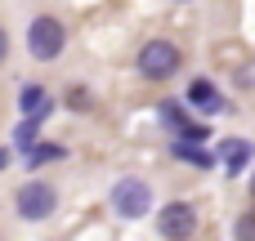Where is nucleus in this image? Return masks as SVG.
<instances>
[{"mask_svg":"<svg viewBox=\"0 0 255 241\" xmlns=\"http://www.w3.org/2000/svg\"><path fill=\"white\" fill-rule=\"evenodd\" d=\"M18 215L22 219H49V210H54V188L49 183H27V188H18Z\"/></svg>","mask_w":255,"mask_h":241,"instance_id":"39448f33","label":"nucleus"},{"mask_svg":"<svg viewBox=\"0 0 255 241\" xmlns=\"http://www.w3.org/2000/svg\"><path fill=\"white\" fill-rule=\"evenodd\" d=\"M18 103H22V112H27V116H31V112H49V103H45V89H40V85H22Z\"/></svg>","mask_w":255,"mask_h":241,"instance_id":"6e6552de","label":"nucleus"},{"mask_svg":"<svg viewBox=\"0 0 255 241\" xmlns=\"http://www.w3.org/2000/svg\"><path fill=\"white\" fill-rule=\"evenodd\" d=\"M4 161H9V152H4V148H0V170H4Z\"/></svg>","mask_w":255,"mask_h":241,"instance_id":"2eb2a0df","label":"nucleus"},{"mask_svg":"<svg viewBox=\"0 0 255 241\" xmlns=\"http://www.w3.org/2000/svg\"><path fill=\"white\" fill-rule=\"evenodd\" d=\"M4 54H9V36H4V27H0V63H4Z\"/></svg>","mask_w":255,"mask_h":241,"instance_id":"4468645a","label":"nucleus"},{"mask_svg":"<svg viewBox=\"0 0 255 241\" xmlns=\"http://www.w3.org/2000/svg\"><path fill=\"white\" fill-rule=\"evenodd\" d=\"M157 228H161V237H170V241H188L193 233H197V215H193V206L170 201V206H161Z\"/></svg>","mask_w":255,"mask_h":241,"instance_id":"20e7f679","label":"nucleus"},{"mask_svg":"<svg viewBox=\"0 0 255 241\" xmlns=\"http://www.w3.org/2000/svg\"><path fill=\"white\" fill-rule=\"evenodd\" d=\"M67 107H76V112H81V107H90V89H72V98H67Z\"/></svg>","mask_w":255,"mask_h":241,"instance_id":"ddd939ff","label":"nucleus"},{"mask_svg":"<svg viewBox=\"0 0 255 241\" xmlns=\"http://www.w3.org/2000/svg\"><path fill=\"white\" fill-rule=\"evenodd\" d=\"M175 157H179V161H193V165H211V152H206L202 143H188V139L175 143Z\"/></svg>","mask_w":255,"mask_h":241,"instance_id":"9d476101","label":"nucleus"},{"mask_svg":"<svg viewBox=\"0 0 255 241\" xmlns=\"http://www.w3.org/2000/svg\"><path fill=\"white\" fill-rule=\"evenodd\" d=\"M58 157H63V148H54V143L49 148H31L27 152V165H45V161H58Z\"/></svg>","mask_w":255,"mask_h":241,"instance_id":"9b49d317","label":"nucleus"},{"mask_svg":"<svg viewBox=\"0 0 255 241\" xmlns=\"http://www.w3.org/2000/svg\"><path fill=\"white\" fill-rule=\"evenodd\" d=\"M63 40H67V31H63V22L49 18V13L36 18L31 31H27V49H31V58H40V63L58 58V54H63Z\"/></svg>","mask_w":255,"mask_h":241,"instance_id":"f257e3e1","label":"nucleus"},{"mask_svg":"<svg viewBox=\"0 0 255 241\" xmlns=\"http://www.w3.org/2000/svg\"><path fill=\"white\" fill-rule=\"evenodd\" d=\"M139 72H143L148 80H170V76L179 72V49H175L170 40H148L143 54H139Z\"/></svg>","mask_w":255,"mask_h":241,"instance_id":"f03ea898","label":"nucleus"},{"mask_svg":"<svg viewBox=\"0 0 255 241\" xmlns=\"http://www.w3.org/2000/svg\"><path fill=\"white\" fill-rule=\"evenodd\" d=\"M148 206H152V192L143 179H121L112 188V210L121 219H139V215H148Z\"/></svg>","mask_w":255,"mask_h":241,"instance_id":"7ed1b4c3","label":"nucleus"},{"mask_svg":"<svg viewBox=\"0 0 255 241\" xmlns=\"http://www.w3.org/2000/svg\"><path fill=\"white\" fill-rule=\"evenodd\" d=\"M220 157H224V170H229V174H242V165L251 161V143L233 139V143H224V148H220Z\"/></svg>","mask_w":255,"mask_h":241,"instance_id":"423d86ee","label":"nucleus"},{"mask_svg":"<svg viewBox=\"0 0 255 241\" xmlns=\"http://www.w3.org/2000/svg\"><path fill=\"white\" fill-rule=\"evenodd\" d=\"M188 103H197V107H206V112H220V107H224V103L215 98V85H211V80H193V85H188Z\"/></svg>","mask_w":255,"mask_h":241,"instance_id":"0eeeda50","label":"nucleus"},{"mask_svg":"<svg viewBox=\"0 0 255 241\" xmlns=\"http://www.w3.org/2000/svg\"><path fill=\"white\" fill-rule=\"evenodd\" d=\"M238 241H255V219H251V215L238 224Z\"/></svg>","mask_w":255,"mask_h":241,"instance_id":"f8f14e48","label":"nucleus"},{"mask_svg":"<svg viewBox=\"0 0 255 241\" xmlns=\"http://www.w3.org/2000/svg\"><path fill=\"white\" fill-rule=\"evenodd\" d=\"M40 116H45V112H31V116H27L22 125H18V134H13V148H31V143H36V130H40Z\"/></svg>","mask_w":255,"mask_h":241,"instance_id":"1a4fd4ad","label":"nucleus"}]
</instances>
